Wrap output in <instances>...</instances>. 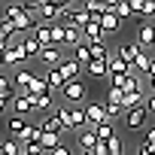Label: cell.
I'll use <instances>...</instances> for the list:
<instances>
[{"label":"cell","mask_w":155,"mask_h":155,"mask_svg":"<svg viewBox=\"0 0 155 155\" xmlns=\"http://www.w3.org/2000/svg\"><path fill=\"white\" fill-rule=\"evenodd\" d=\"M3 152L6 155H21V143L12 140V137H3Z\"/></svg>","instance_id":"obj_36"},{"label":"cell","mask_w":155,"mask_h":155,"mask_svg":"<svg viewBox=\"0 0 155 155\" xmlns=\"http://www.w3.org/2000/svg\"><path fill=\"white\" fill-rule=\"evenodd\" d=\"M146 110L155 116V94H149V97H146Z\"/></svg>","instance_id":"obj_40"},{"label":"cell","mask_w":155,"mask_h":155,"mask_svg":"<svg viewBox=\"0 0 155 155\" xmlns=\"http://www.w3.org/2000/svg\"><path fill=\"white\" fill-rule=\"evenodd\" d=\"M137 46H140L143 52L155 46V25H152V21H143V25H140V31H137Z\"/></svg>","instance_id":"obj_10"},{"label":"cell","mask_w":155,"mask_h":155,"mask_svg":"<svg viewBox=\"0 0 155 155\" xmlns=\"http://www.w3.org/2000/svg\"><path fill=\"white\" fill-rule=\"evenodd\" d=\"M76 146H79V152H94V149L101 146V140H97L94 128H82V131H79V137H76Z\"/></svg>","instance_id":"obj_9"},{"label":"cell","mask_w":155,"mask_h":155,"mask_svg":"<svg viewBox=\"0 0 155 155\" xmlns=\"http://www.w3.org/2000/svg\"><path fill=\"white\" fill-rule=\"evenodd\" d=\"M101 28H104V37H107V34H116V31L122 28V18L110 9V12H104V15H101Z\"/></svg>","instance_id":"obj_16"},{"label":"cell","mask_w":155,"mask_h":155,"mask_svg":"<svg viewBox=\"0 0 155 155\" xmlns=\"http://www.w3.org/2000/svg\"><path fill=\"white\" fill-rule=\"evenodd\" d=\"M31 37H34L43 49H49V46H52V25H40V21H37V28L31 31Z\"/></svg>","instance_id":"obj_15"},{"label":"cell","mask_w":155,"mask_h":155,"mask_svg":"<svg viewBox=\"0 0 155 155\" xmlns=\"http://www.w3.org/2000/svg\"><path fill=\"white\" fill-rule=\"evenodd\" d=\"M140 46H137V40H125V43H119V49H116V55L125 61V64H131V70H134V64H137V58H140Z\"/></svg>","instance_id":"obj_5"},{"label":"cell","mask_w":155,"mask_h":155,"mask_svg":"<svg viewBox=\"0 0 155 155\" xmlns=\"http://www.w3.org/2000/svg\"><path fill=\"white\" fill-rule=\"evenodd\" d=\"M49 155H73V149H70V146H64V143H61V146H58V149H55V152H49Z\"/></svg>","instance_id":"obj_39"},{"label":"cell","mask_w":155,"mask_h":155,"mask_svg":"<svg viewBox=\"0 0 155 155\" xmlns=\"http://www.w3.org/2000/svg\"><path fill=\"white\" fill-rule=\"evenodd\" d=\"M40 137H43V128H40V125H34V122H31V125H28V128H25V134H21V137H18V143H40Z\"/></svg>","instance_id":"obj_25"},{"label":"cell","mask_w":155,"mask_h":155,"mask_svg":"<svg viewBox=\"0 0 155 155\" xmlns=\"http://www.w3.org/2000/svg\"><path fill=\"white\" fill-rule=\"evenodd\" d=\"M110 49L104 46V43H91V61H110Z\"/></svg>","instance_id":"obj_31"},{"label":"cell","mask_w":155,"mask_h":155,"mask_svg":"<svg viewBox=\"0 0 155 155\" xmlns=\"http://www.w3.org/2000/svg\"><path fill=\"white\" fill-rule=\"evenodd\" d=\"M82 43V31H76V28H64V49L70 46V49H76Z\"/></svg>","instance_id":"obj_28"},{"label":"cell","mask_w":155,"mask_h":155,"mask_svg":"<svg viewBox=\"0 0 155 155\" xmlns=\"http://www.w3.org/2000/svg\"><path fill=\"white\" fill-rule=\"evenodd\" d=\"M0 67H6V61H3V52H0Z\"/></svg>","instance_id":"obj_46"},{"label":"cell","mask_w":155,"mask_h":155,"mask_svg":"<svg viewBox=\"0 0 155 155\" xmlns=\"http://www.w3.org/2000/svg\"><path fill=\"white\" fill-rule=\"evenodd\" d=\"M9 107H12V101H6V97H0V113H6Z\"/></svg>","instance_id":"obj_41"},{"label":"cell","mask_w":155,"mask_h":155,"mask_svg":"<svg viewBox=\"0 0 155 155\" xmlns=\"http://www.w3.org/2000/svg\"><path fill=\"white\" fill-rule=\"evenodd\" d=\"M149 64H152V55H149V52H140V58H137V64H134V73H137V70H140V76L149 73Z\"/></svg>","instance_id":"obj_33"},{"label":"cell","mask_w":155,"mask_h":155,"mask_svg":"<svg viewBox=\"0 0 155 155\" xmlns=\"http://www.w3.org/2000/svg\"><path fill=\"white\" fill-rule=\"evenodd\" d=\"M58 70H61V76H64V82H73V79H79V73H82V67L76 64L73 58H64Z\"/></svg>","instance_id":"obj_14"},{"label":"cell","mask_w":155,"mask_h":155,"mask_svg":"<svg viewBox=\"0 0 155 155\" xmlns=\"http://www.w3.org/2000/svg\"><path fill=\"white\" fill-rule=\"evenodd\" d=\"M52 46L64 49V25H61V21H58V25H52Z\"/></svg>","instance_id":"obj_35"},{"label":"cell","mask_w":155,"mask_h":155,"mask_svg":"<svg viewBox=\"0 0 155 155\" xmlns=\"http://www.w3.org/2000/svg\"><path fill=\"white\" fill-rule=\"evenodd\" d=\"M143 146H146V149H152V152H155V128H149V131H146V134H143Z\"/></svg>","instance_id":"obj_38"},{"label":"cell","mask_w":155,"mask_h":155,"mask_svg":"<svg viewBox=\"0 0 155 155\" xmlns=\"http://www.w3.org/2000/svg\"><path fill=\"white\" fill-rule=\"evenodd\" d=\"M73 61L79 64L82 70H85V67L91 64V46H88V43H79V46L73 49Z\"/></svg>","instance_id":"obj_18"},{"label":"cell","mask_w":155,"mask_h":155,"mask_svg":"<svg viewBox=\"0 0 155 155\" xmlns=\"http://www.w3.org/2000/svg\"><path fill=\"white\" fill-rule=\"evenodd\" d=\"M146 101H143V91H125L122 94V110L125 113H131V110H137V107H143Z\"/></svg>","instance_id":"obj_17"},{"label":"cell","mask_w":155,"mask_h":155,"mask_svg":"<svg viewBox=\"0 0 155 155\" xmlns=\"http://www.w3.org/2000/svg\"><path fill=\"white\" fill-rule=\"evenodd\" d=\"M43 76H46V85H49V91H61V88H64V76H61V70H58V67L46 70Z\"/></svg>","instance_id":"obj_20"},{"label":"cell","mask_w":155,"mask_h":155,"mask_svg":"<svg viewBox=\"0 0 155 155\" xmlns=\"http://www.w3.org/2000/svg\"><path fill=\"white\" fill-rule=\"evenodd\" d=\"M82 73L91 76V79H104V76H110V67H107V61H91Z\"/></svg>","instance_id":"obj_21"},{"label":"cell","mask_w":155,"mask_h":155,"mask_svg":"<svg viewBox=\"0 0 155 155\" xmlns=\"http://www.w3.org/2000/svg\"><path fill=\"white\" fill-rule=\"evenodd\" d=\"M31 82H34V73H31V70H18V73L12 76L15 91H28V88H31Z\"/></svg>","instance_id":"obj_22"},{"label":"cell","mask_w":155,"mask_h":155,"mask_svg":"<svg viewBox=\"0 0 155 155\" xmlns=\"http://www.w3.org/2000/svg\"><path fill=\"white\" fill-rule=\"evenodd\" d=\"M21 155H46L40 143H21Z\"/></svg>","instance_id":"obj_37"},{"label":"cell","mask_w":155,"mask_h":155,"mask_svg":"<svg viewBox=\"0 0 155 155\" xmlns=\"http://www.w3.org/2000/svg\"><path fill=\"white\" fill-rule=\"evenodd\" d=\"M110 9L125 21V18H134V9H131V3H128V0H110Z\"/></svg>","instance_id":"obj_23"},{"label":"cell","mask_w":155,"mask_h":155,"mask_svg":"<svg viewBox=\"0 0 155 155\" xmlns=\"http://www.w3.org/2000/svg\"><path fill=\"white\" fill-rule=\"evenodd\" d=\"M0 155H6V152H3V140H0Z\"/></svg>","instance_id":"obj_47"},{"label":"cell","mask_w":155,"mask_h":155,"mask_svg":"<svg viewBox=\"0 0 155 155\" xmlns=\"http://www.w3.org/2000/svg\"><path fill=\"white\" fill-rule=\"evenodd\" d=\"M3 61H6V67H9V64H21V61H28V55H25L21 46H9V49L3 52Z\"/></svg>","instance_id":"obj_24"},{"label":"cell","mask_w":155,"mask_h":155,"mask_svg":"<svg viewBox=\"0 0 155 155\" xmlns=\"http://www.w3.org/2000/svg\"><path fill=\"white\" fill-rule=\"evenodd\" d=\"M61 61H64V49H58V46H49L40 52V64H46V70L61 67Z\"/></svg>","instance_id":"obj_11"},{"label":"cell","mask_w":155,"mask_h":155,"mask_svg":"<svg viewBox=\"0 0 155 155\" xmlns=\"http://www.w3.org/2000/svg\"><path fill=\"white\" fill-rule=\"evenodd\" d=\"M94 134H97V140H101V143H107V140H113V137H116V125L107 119L104 125H97V128H94Z\"/></svg>","instance_id":"obj_27"},{"label":"cell","mask_w":155,"mask_h":155,"mask_svg":"<svg viewBox=\"0 0 155 155\" xmlns=\"http://www.w3.org/2000/svg\"><path fill=\"white\" fill-rule=\"evenodd\" d=\"M28 125H31V119H21V116H15V113H12V116L6 119V134H9L12 140H18V137L25 134V128H28Z\"/></svg>","instance_id":"obj_13"},{"label":"cell","mask_w":155,"mask_h":155,"mask_svg":"<svg viewBox=\"0 0 155 155\" xmlns=\"http://www.w3.org/2000/svg\"><path fill=\"white\" fill-rule=\"evenodd\" d=\"M137 155H155V152H152V149H146V146L140 143V149H137Z\"/></svg>","instance_id":"obj_42"},{"label":"cell","mask_w":155,"mask_h":155,"mask_svg":"<svg viewBox=\"0 0 155 155\" xmlns=\"http://www.w3.org/2000/svg\"><path fill=\"white\" fill-rule=\"evenodd\" d=\"M6 49H9V46H6V40H3V37H0V52H6Z\"/></svg>","instance_id":"obj_44"},{"label":"cell","mask_w":155,"mask_h":155,"mask_svg":"<svg viewBox=\"0 0 155 155\" xmlns=\"http://www.w3.org/2000/svg\"><path fill=\"white\" fill-rule=\"evenodd\" d=\"M146 122H149V110H146V104H143V107H137V110H131V113H125V125H128L131 131L146 128Z\"/></svg>","instance_id":"obj_8"},{"label":"cell","mask_w":155,"mask_h":155,"mask_svg":"<svg viewBox=\"0 0 155 155\" xmlns=\"http://www.w3.org/2000/svg\"><path fill=\"white\" fill-rule=\"evenodd\" d=\"M149 88H152V94H155V79H149Z\"/></svg>","instance_id":"obj_45"},{"label":"cell","mask_w":155,"mask_h":155,"mask_svg":"<svg viewBox=\"0 0 155 155\" xmlns=\"http://www.w3.org/2000/svg\"><path fill=\"white\" fill-rule=\"evenodd\" d=\"M21 49H25V55H28V58H40V52H43V46H40V43L34 40V37H25Z\"/></svg>","instance_id":"obj_29"},{"label":"cell","mask_w":155,"mask_h":155,"mask_svg":"<svg viewBox=\"0 0 155 155\" xmlns=\"http://www.w3.org/2000/svg\"><path fill=\"white\" fill-rule=\"evenodd\" d=\"M18 91H15V85H12V76H3L0 73V97H6V101H12Z\"/></svg>","instance_id":"obj_26"},{"label":"cell","mask_w":155,"mask_h":155,"mask_svg":"<svg viewBox=\"0 0 155 155\" xmlns=\"http://www.w3.org/2000/svg\"><path fill=\"white\" fill-rule=\"evenodd\" d=\"M146 76H149V79H155V58H152V64H149V73H146Z\"/></svg>","instance_id":"obj_43"},{"label":"cell","mask_w":155,"mask_h":155,"mask_svg":"<svg viewBox=\"0 0 155 155\" xmlns=\"http://www.w3.org/2000/svg\"><path fill=\"white\" fill-rule=\"evenodd\" d=\"M43 91H49V85H46V76H34V82H31L28 94H43Z\"/></svg>","instance_id":"obj_34"},{"label":"cell","mask_w":155,"mask_h":155,"mask_svg":"<svg viewBox=\"0 0 155 155\" xmlns=\"http://www.w3.org/2000/svg\"><path fill=\"white\" fill-rule=\"evenodd\" d=\"M40 128H43V134H55V137H64L67 134V128H64V122H61L58 113H46L43 122H40Z\"/></svg>","instance_id":"obj_6"},{"label":"cell","mask_w":155,"mask_h":155,"mask_svg":"<svg viewBox=\"0 0 155 155\" xmlns=\"http://www.w3.org/2000/svg\"><path fill=\"white\" fill-rule=\"evenodd\" d=\"M107 122V104H97V101H88L85 104V128H97Z\"/></svg>","instance_id":"obj_4"},{"label":"cell","mask_w":155,"mask_h":155,"mask_svg":"<svg viewBox=\"0 0 155 155\" xmlns=\"http://www.w3.org/2000/svg\"><path fill=\"white\" fill-rule=\"evenodd\" d=\"M52 113H58L61 116V122H64V128L70 131V128H85V107H55Z\"/></svg>","instance_id":"obj_1"},{"label":"cell","mask_w":155,"mask_h":155,"mask_svg":"<svg viewBox=\"0 0 155 155\" xmlns=\"http://www.w3.org/2000/svg\"><path fill=\"white\" fill-rule=\"evenodd\" d=\"M0 37H3L6 43H9L12 37H18V31H15V25H12L9 18H3V15H0Z\"/></svg>","instance_id":"obj_30"},{"label":"cell","mask_w":155,"mask_h":155,"mask_svg":"<svg viewBox=\"0 0 155 155\" xmlns=\"http://www.w3.org/2000/svg\"><path fill=\"white\" fill-rule=\"evenodd\" d=\"M61 97L67 101V107H79V104H85L88 88H85V82H82V79H73V82H64Z\"/></svg>","instance_id":"obj_2"},{"label":"cell","mask_w":155,"mask_h":155,"mask_svg":"<svg viewBox=\"0 0 155 155\" xmlns=\"http://www.w3.org/2000/svg\"><path fill=\"white\" fill-rule=\"evenodd\" d=\"M31 101H34V116H46V110H55L52 91H43V94H31Z\"/></svg>","instance_id":"obj_12"},{"label":"cell","mask_w":155,"mask_h":155,"mask_svg":"<svg viewBox=\"0 0 155 155\" xmlns=\"http://www.w3.org/2000/svg\"><path fill=\"white\" fill-rule=\"evenodd\" d=\"M12 110H15V116L31 119V116H34V101H31V94H28V91H18V94L12 97Z\"/></svg>","instance_id":"obj_7"},{"label":"cell","mask_w":155,"mask_h":155,"mask_svg":"<svg viewBox=\"0 0 155 155\" xmlns=\"http://www.w3.org/2000/svg\"><path fill=\"white\" fill-rule=\"evenodd\" d=\"M61 25H64V28H76V31H85V25H88L85 3H67V18H64Z\"/></svg>","instance_id":"obj_3"},{"label":"cell","mask_w":155,"mask_h":155,"mask_svg":"<svg viewBox=\"0 0 155 155\" xmlns=\"http://www.w3.org/2000/svg\"><path fill=\"white\" fill-rule=\"evenodd\" d=\"M137 15H143L146 21H152V18H155V0H140V9H137Z\"/></svg>","instance_id":"obj_32"},{"label":"cell","mask_w":155,"mask_h":155,"mask_svg":"<svg viewBox=\"0 0 155 155\" xmlns=\"http://www.w3.org/2000/svg\"><path fill=\"white\" fill-rule=\"evenodd\" d=\"M107 67H110V76H125V73H131V64H125L116 52L110 55V61H107Z\"/></svg>","instance_id":"obj_19"},{"label":"cell","mask_w":155,"mask_h":155,"mask_svg":"<svg viewBox=\"0 0 155 155\" xmlns=\"http://www.w3.org/2000/svg\"><path fill=\"white\" fill-rule=\"evenodd\" d=\"M152 128H155V125H152Z\"/></svg>","instance_id":"obj_48"}]
</instances>
